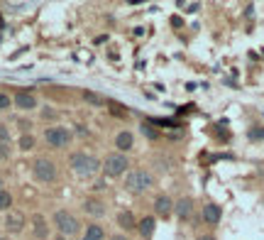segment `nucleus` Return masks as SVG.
<instances>
[{"label": "nucleus", "mask_w": 264, "mask_h": 240, "mask_svg": "<svg viewBox=\"0 0 264 240\" xmlns=\"http://www.w3.org/2000/svg\"><path fill=\"white\" fill-rule=\"evenodd\" d=\"M69 164L71 169L76 172L79 177H84V179H91V177H96L98 172H103V162L98 157L88 155V152H73L69 157Z\"/></svg>", "instance_id": "1"}, {"label": "nucleus", "mask_w": 264, "mask_h": 240, "mask_svg": "<svg viewBox=\"0 0 264 240\" xmlns=\"http://www.w3.org/2000/svg\"><path fill=\"white\" fill-rule=\"evenodd\" d=\"M154 184V177L149 169H132L125 174V189L132 194V196H139L144 194L149 186Z\"/></svg>", "instance_id": "2"}, {"label": "nucleus", "mask_w": 264, "mask_h": 240, "mask_svg": "<svg viewBox=\"0 0 264 240\" xmlns=\"http://www.w3.org/2000/svg\"><path fill=\"white\" fill-rule=\"evenodd\" d=\"M52 223H54V228L59 230V235H64V238L76 235V233H79V228H81L79 218H76L71 211H66V209H59V211H54Z\"/></svg>", "instance_id": "3"}, {"label": "nucleus", "mask_w": 264, "mask_h": 240, "mask_svg": "<svg viewBox=\"0 0 264 240\" xmlns=\"http://www.w3.org/2000/svg\"><path fill=\"white\" fill-rule=\"evenodd\" d=\"M127 172H130V159L123 152H110L103 159V174L108 179H118V177H123Z\"/></svg>", "instance_id": "4"}, {"label": "nucleus", "mask_w": 264, "mask_h": 240, "mask_svg": "<svg viewBox=\"0 0 264 240\" xmlns=\"http://www.w3.org/2000/svg\"><path fill=\"white\" fill-rule=\"evenodd\" d=\"M56 164L52 159H47V157H37L34 162H32V177L37 179V182L42 184H52L56 179Z\"/></svg>", "instance_id": "5"}, {"label": "nucleus", "mask_w": 264, "mask_h": 240, "mask_svg": "<svg viewBox=\"0 0 264 240\" xmlns=\"http://www.w3.org/2000/svg\"><path fill=\"white\" fill-rule=\"evenodd\" d=\"M71 130H66V127H61V125H52V127H47L44 130V140H47V145L49 147H56V150H61V147H66L71 142Z\"/></svg>", "instance_id": "6"}, {"label": "nucleus", "mask_w": 264, "mask_h": 240, "mask_svg": "<svg viewBox=\"0 0 264 240\" xmlns=\"http://www.w3.org/2000/svg\"><path fill=\"white\" fill-rule=\"evenodd\" d=\"M27 226V218H25V213L22 211H8L5 216V230L10 233V235H17V233H22Z\"/></svg>", "instance_id": "7"}, {"label": "nucleus", "mask_w": 264, "mask_h": 240, "mask_svg": "<svg viewBox=\"0 0 264 240\" xmlns=\"http://www.w3.org/2000/svg\"><path fill=\"white\" fill-rule=\"evenodd\" d=\"M13 106L17 108V111H34L40 103H37V98H34V93H29V91H17L13 96Z\"/></svg>", "instance_id": "8"}, {"label": "nucleus", "mask_w": 264, "mask_h": 240, "mask_svg": "<svg viewBox=\"0 0 264 240\" xmlns=\"http://www.w3.org/2000/svg\"><path fill=\"white\" fill-rule=\"evenodd\" d=\"M154 213H157L159 218H169V216L174 213V201H171L167 194L157 196L154 198Z\"/></svg>", "instance_id": "9"}, {"label": "nucleus", "mask_w": 264, "mask_h": 240, "mask_svg": "<svg viewBox=\"0 0 264 240\" xmlns=\"http://www.w3.org/2000/svg\"><path fill=\"white\" fill-rule=\"evenodd\" d=\"M174 213L179 216V221H188V218L194 216V198H188V196L179 198V201L174 203Z\"/></svg>", "instance_id": "10"}, {"label": "nucleus", "mask_w": 264, "mask_h": 240, "mask_svg": "<svg viewBox=\"0 0 264 240\" xmlns=\"http://www.w3.org/2000/svg\"><path fill=\"white\" fill-rule=\"evenodd\" d=\"M32 233L37 240H47L49 238V226H47V218L42 213H34L32 216Z\"/></svg>", "instance_id": "11"}, {"label": "nucleus", "mask_w": 264, "mask_h": 240, "mask_svg": "<svg viewBox=\"0 0 264 240\" xmlns=\"http://www.w3.org/2000/svg\"><path fill=\"white\" fill-rule=\"evenodd\" d=\"M115 147H118V152L127 155V152L135 147V135H132L130 130H123V132H118V135H115Z\"/></svg>", "instance_id": "12"}, {"label": "nucleus", "mask_w": 264, "mask_h": 240, "mask_svg": "<svg viewBox=\"0 0 264 240\" xmlns=\"http://www.w3.org/2000/svg\"><path fill=\"white\" fill-rule=\"evenodd\" d=\"M84 211L88 213V216H93V218H103V216L108 213V209H105V203H103L100 198H86Z\"/></svg>", "instance_id": "13"}, {"label": "nucleus", "mask_w": 264, "mask_h": 240, "mask_svg": "<svg viewBox=\"0 0 264 240\" xmlns=\"http://www.w3.org/2000/svg\"><path fill=\"white\" fill-rule=\"evenodd\" d=\"M222 218V209L218 203H206L203 206V221L208 223V226H218Z\"/></svg>", "instance_id": "14"}, {"label": "nucleus", "mask_w": 264, "mask_h": 240, "mask_svg": "<svg viewBox=\"0 0 264 240\" xmlns=\"http://www.w3.org/2000/svg\"><path fill=\"white\" fill-rule=\"evenodd\" d=\"M154 228H157V218H154V216H144V218L137 223V233L144 240H149L154 235Z\"/></svg>", "instance_id": "15"}, {"label": "nucleus", "mask_w": 264, "mask_h": 240, "mask_svg": "<svg viewBox=\"0 0 264 240\" xmlns=\"http://www.w3.org/2000/svg\"><path fill=\"white\" fill-rule=\"evenodd\" d=\"M137 218H135V213L132 211H120L118 213V226L123 228V230H137Z\"/></svg>", "instance_id": "16"}, {"label": "nucleus", "mask_w": 264, "mask_h": 240, "mask_svg": "<svg viewBox=\"0 0 264 240\" xmlns=\"http://www.w3.org/2000/svg\"><path fill=\"white\" fill-rule=\"evenodd\" d=\"M103 238H105V228L100 223H91V226H86V233L81 240H103Z\"/></svg>", "instance_id": "17"}, {"label": "nucleus", "mask_w": 264, "mask_h": 240, "mask_svg": "<svg viewBox=\"0 0 264 240\" xmlns=\"http://www.w3.org/2000/svg\"><path fill=\"white\" fill-rule=\"evenodd\" d=\"M17 145H20V150H22V152H29V150H34V145H37V140H34V135H29V132H25V135L20 138V142H17Z\"/></svg>", "instance_id": "18"}, {"label": "nucleus", "mask_w": 264, "mask_h": 240, "mask_svg": "<svg viewBox=\"0 0 264 240\" xmlns=\"http://www.w3.org/2000/svg\"><path fill=\"white\" fill-rule=\"evenodd\" d=\"M84 100L91 103V106H103V103H105V98H103L100 93H93V91H84Z\"/></svg>", "instance_id": "19"}, {"label": "nucleus", "mask_w": 264, "mask_h": 240, "mask_svg": "<svg viewBox=\"0 0 264 240\" xmlns=\"http://www.w3.org/2000/svg\"><path fill=\"white\" fill-rule=\"evenodd\" d=\"M10 206H13V194L10 191H0V211H10Z\"/></svg>", "instance_id": "20"}, {"label": "nucleus", "mask_w": 264, "mask_h": 240, "mask_svg": "<svg viewBox=\"0 0 264 240\" xmlns=\"http://www.w3.org/2000/svg\"><path fill=\"white\" fill-rule=\"evenodd\" d=\"M142 132H144L149 140H157V138H159V130H154L152 123H142Z\"/></svg>", "instance_id": "21"}, {"label": "nucleus", "mask_w": 264, "mask_h": 240, "mask_svg": "<svg viewBox=\"0 0 264 240\" xmlns=\"http://www.w3.org/2000/svg\"><path fill=\"white\" fill-rule=\"evenodd\" d=\"M10 106H13V98L0 91V113H3V111H10Z\"/></svg>", "instance_id": "22"}, {"label": "nucleus", "mask_w": 264, "mask_h": 240, "mask_svg": "<svg viewBox=\"0 0 264 240\" xmlns=\"http://www.w3.org/2000/svg\"><path fill=\"white\" fill-rule=\"evenodd\" d=\"M0 142H3V145L10 142V130H8L5 125H0Z\"/></svg>", "instance_id": "23"}, {"label": "nucleus", "mask_w": 264, "mask_h": 240, "mask_svg": "<svg viewBox=\"0 0 264 240\" xmlns=\"http://www.w3.org/2000/svg\"><path fill=\"white\" fill-rule=\"evenodd\" d=\"M250 140H264V127H257V130H250Z\"/></svg>", "instance_id": "24"}, {"label": "nucleus", "mask_w": 264, "mask_h": 240, "mask_svg": "<svg viewBox=\"0 0 264 240\" xmlns=\"http://www.w3.org/2000/svg\"><path fill=\"white\" fill-rule=\"evenodd\" d=\"M5 159H10V147L0 142V162H5Z\"/></svg>", "instance_id": "25"}, {"label": "nucleus", "mask_w": 264, "mask_h": 240, "mask_svg": "<svg viewBox=\"0 0 264 240\" xmlns=\"http://www.w3.org/2000/svg\"><path fill=\"white\" fill-rule=\"evenodd\" d=\"M42 115H44V118H47V120H52V118H56V113H54V111H52V108H44V111H42Z\"/></svg>", "instance_id": "26"}, {"label": "nucleus", "mask_w": 264, "mask_h": 240, "mask_svg": "<svg viewBox=\"0 0 264 240\" xmlns=\"http://www.w3.org/2000/svg\"><path fill=\"white\" fill-rule=\"evenodd\" d=\"M198 240H215V238H213V235H201Z\"/></svg>", "instance_id": "27"}, {"label": "nucleus", "mask_w": 264, "mask_h": 240, "mask_svg": "<svg viewBox=\"0 0 264 240\" xmlns=\"http://www.w3.org/2000/svg\"><path fill=\"white\" fill-rule=\"evenodd\" d=\"M112 240H127V238H123V235H112Z\"/></svg>", "instance_id": "28"}, {"label": "nucleus", "mask_w": 264, "mask_h": 240, "mask_svg": "<svg viewBox=\"0 0 264 240\" xmlns=\"http://www.w3.org/2000/svg\"><path fill=\"white\" fill-rule=\"evenodd\" d=\"M0 191H3V177H0Z\"/></svg>", "instance_id": "29"}, {"label": "nucleus", "mask_w": 264, "mask_h": 240, "mask_svg": "<svg viewBox=\"0 0 264 240\" xmlns=\"http://www.w3.org/2000/svg\"><path fill=\"white\" fill-rule=\"evenodd\" d=\"M0 240H10V238H5V235H3V238H0Z\"/></svg>", "instance_id": "30"}]
</instances>
